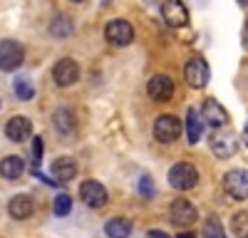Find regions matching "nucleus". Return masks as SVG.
Segmentation results:
<instances>
[{"instance_id":"nucleus-15","label":"nucleus","mask_w":248,"mask_h":238,"mask_svg":"<svg viewBox=\"0 0 248 238\" xmlns=\"http://www.w3.org/2000/svg\"><path fill=\"white\" fill-rule=\"evenodd\" d=\"M50 171H52L55 181L67 184V181H72V178L77 176V162L72 156H57L52 162V166H50Z\"/></svg>"},{"instance_id":"nucleus-11","label":"nucleus","mask_w":248,"mask_h":238,"mask_svg":"<svg viewBox=\"0 0 248 238\" xmlns=\"http://www.w3.org/2000/svg\"><path fill=\"white\" fill-rule=\"evenodd\" d=\"M147 94L154 102H169L174 97V79L167 77V74H154L147 85Z\"/></svg>"},{"instance_id":"nucleus-4","label":"nucleus","mask_w":248,"mask_h":238,"mask_svg":"<svg viewBox=\"0 0 248 238\" xmlns=\"http://www.w3.org/2000/svg\"><path fill=\"white\" fill-rule=\"evenodd\" d=\"M184 77H186V82H189V87L203 89L206 85H209L211 70H209V65H206L203 57H191L189 62H186V67H184Z\"/></svg>"},{"instance_id":"nucleus-1","label":"nucleus","mask_w":248,"mask_h":238,"mask_svg":"<svg viewBox=\"0 0 248 238\" xmlns=\"http://www.w3.org/2000/svg\"><path fill=\"white\" fill-rule=\"evenodd\" d=\"M169 184H171V189H176V191H189V189H194V186L199 184V171H196V166L189 164V162L174 164V166L169 169Z\"/></svg>"},{"instance_id":"nucleus-5","label":"nucleus","mask_w":248,"mask_h":238,"mask_svg":"<svg viewBox=\"0 0 248 238\" xmlns=\"http://www.w3.org/2000/svg\"><path fill=\"white\" fill-rule=\"evenodd\" d=\"M105 40L114 47H127L134 40V28L127 20H109L105 28Z\"/></svg>"},{"instance_id":"nucleus-34","label":"nucleus","mask_w":248,"mask_h":238,"mask_svg":"<svg viewBox=\"0 0 248 238\" xmlns=\"http://www.w3.org/2000/svg\"><path fill=\"white\" fill-rule=\"evenodd\" d=\"M0 107H3V102H0Z\"/></svg>"},{"instance_id":"nucleus-24","label":"nucleus","mask_w":248,"mask_h":238,"mask_svg":"<svg viewBox=\"0 0 248 238\" xmlns=\"http://www.w3.org/2000/svg\"><path fill=\"white\" fill-rule=\"evenodd\" d=\"M72 211V198L67 193H60L55 196V201H52V213L55 216H67Z\"/></svg>"},{"instance_id":"nucleus-29","label":"nucleus","mask_w":248,"mask_h":238,"mask_svg":"<svg viewBox=\"0 0 248 238\" xmlns=\"http://www.w3.org/2000/svg\"><path fill=\"white\" fill-rule=\"evenodd\" d=\"M241 40H243V47L248 50V25L243 28V35H241Z\"/></svg>"},{"instance_id":"nucleus-31","label":"nucleus","mask_w":248,"mask_h":238,"mask_svg":"<svg viewBox=\"0 0 248 238\" xmlns=\"http://www.w3.org/2000/svg\"><path fill=\"white\" fill-rule=\"evenodd\" d=\"M243 142H246V147H248V124H246V129H243Z\"/></svg>"},{"instance_id":"nucleus-12","label":"nucleus","mask_w":248,"mask_h":238,"mask_svg":"<svg viewBox=\"0 0 248 238\" xmlns=\"http://www.w3.org/2000/svg\"><path fill=\"white\" fill-rule=\"evenodd\" d=\"M201 119H203V124H209L214 129H223L229 124V112H226L223 104H218L216 99H206V104L201 109Z\"/></svg>"},{"instance_id":"nucleus-25","label":"nucleus","mask_w":248,"mask_h":238,"mask_svg":"<svg viewBox=\"0 0 248 238\" xmlns=\"http://www.w3.org/2000/svg\"><path fill=\"white\" fill-rule=\"evenodd\" d=\"M15 94H17L20 99H23V102L32 99V97H35V87L30 85V79H25V77L15 79Z\"/></svg>"},{"instance_id":"nucleus-6","label":"nucleus","mask_w":248,"mask_h":238,"mask_svg":"<svg viewBox=\"0 0 248 238\" xmlns=\"http://www.w3.org/2000/svg\"><path fill=\"white\" fill-rule=\"evenodd\" d=\"M223 191L236 201H246L248 198V171L246 169H233L223 176Z\"/></svg>"},{"instance_id":"nucleus-20","label":"nucleus","mask_w":248,"mask_h":238,"mask_svg":"<svg viewBox=\"0 0 248 238\" xmlns=\"http://www.w3.org/2000/svg\"><path fill=\"white\" fill-rule=\"evenodd\" d=\"M75 32V20L70 15H55L50 23V35L52 37H70Z\"/></svg>"},{"instance_id":"nucleus-7","label":"nucleus","mask_w":248,"mask_h":238,"mask_svg":"<svg viewBox=\"0 0 248 238\" xmlns=\"http://www.w3.org/2000/svg\"><path fill=\"white\" fill-rule=\"evenodd\" d=\"M52 79L57 87H72L77 79H79V65L75 62L72 57H62L55 62V70H52Z\"/></svg>"},{"instance_id":"nucleus-2","label":"nucleus","mask_w":248,"mask_h":238,"mask_svg":"<svg viewBox=\"0 0 248 238\" xmlns=\"http://www.w3.org/2000/svg\"><path fill=\"white\" fill-rule=\"evenodd\" d=\"M25 60V50L17 40H0V72H15Z\"/></svg>"},{"instance_id":"nucleus-28","label":"nucleus","mask_w":248,"mask_h":238,"mask_svg":"<svg viewBox=\"0 0 248 238\" xmlns=\"http://www.w3.org/2000/svg\"><path fill=\"white\" fill-rule=\"evenodd\" d=\"M147 236H149V238H171V236H167L164 231H149Z\"/></svg>"},{"instance_id":"nucleus-33","label":"nucleus","mask_w":248,"mask_h":238,"mask_svg":"<svg viewBox=\"0 0 248 238\" xmlns=\"http://www.w3.org/2000/svg\"><path fill=\"white\" fill-rule=\"evenodd\" d=\"M70 3H85V0H70Z\"/></svg>"},{"instance_id":"nucleus-13","label":"nucleus","mask_w":248,"mask_h":238,"mask_svg":"<svg viewBox=\"0 0 248 238\" xmlns=\"http://www.w3.org/2000/svg\"><path fill=\"white\" fill-rule=\"evenodd\" d=\"M8 213H10V218H15V221H25V218H30L35 213V198L28 196V193L13 196L8 201Z\"/></svg>"},{"instance_id":"nucleus-10","label":"nucleus","mask_w":248,"mask_h":238,"mask_svg":"<svg viewBox=\"0 0 248 238\" xmlns=\"http://www.w3.org/2000/svg\"><path fill=\"white\" fill-rule=\"evenodd\" d=\"M169 216H171V223L174 226L186 228V226H191L196 221L199 213H196V206L191 201H186V198H176V201L169 206Z\"/></svg>"},{"instance_id":"nucleus-9","label":"nucleus","mask_w":248,"mask_h":238,"mask_svg":"<svg viewBox=\"0 0 248 238\" xmlns=\"http://www.w3.org/2000/svg\"><path fill=\"white\" fill-rule=\"evenodd\" d=\"M79 198L90 208H102V206H107V189L99 181H94V178H87V181L79 186Z\"/></svg>"},{"instance_id":"nucleus-8","label":"nucleus","mask_w":248,"mask_h":238,"mask_svg":"<svg viewBox=\"0 0 248 238\" xmlns=\"http://www.w3.org/2000/svg\"><path fill=\"white\" fill-rule=\"evenodd\" d=\"M161 17L169 28H184L189 25V10L181 0H164L161 3Z\"/></svg>"},{"instance_id":"nucleus-27","label":"nucleus","mask_w":248,"mask_h":238,"mask_svg":"<svg viewBox=\"0 0 248 238\" xmlns=\"http://www.w3.org/2000/svg\"><path fill=\"white\" fill-rule=\"evenodd\" d=\"M139 193H141L144 198H152V196H154V184H152L149 176H141V178H139Z\"/></svg>"},{"instance_id":"nucleus-17","label":"nucleus","mask_w":248,"mask_h":238,"mask_svg":"<svg viewBox=\"0 0 248 238\" xmlns=\"http://www.w3.org/2000/svg\"><path fill=\"white\" fill-rule=\"evenodd\" d=\"M52 124H55V129H57L62 136H70V134H75L77 119H75V114H72L67 107H60V109L52 114Z\"/></svg>"},{"instance_id":"nucleus-16","label":"nucleus","mask_w":248,"mask_h":238,"mask_svg":"<svg viewBox=\"0 0 248 238\" xmlns=\"http://www.w3.org/2000/svg\"><path fill=\"white\" fill-rule=\"evenodd\" d=\"M236 149H238V142H236L233 134H229V132H216V134L211 136V151H214L216 156L229 159V156L236 154Z\"/></svg>"},{"instance_id":"nucleus-32","label":"nucleus","mask_w":248,"mask_h":238,"mask_svg":"<svg viewBox=\"0 0 248 238\" xmlns=\"http://www.w3.org/2000/svg\"><path fill=\"white\" fill-rule=\"evenodd\" d=\"M238 3H241L243 8H248V0H238Z\"/></svg>"},{"instance_id":"nucleus-23","label":"nucleus","mask_w":248,"mask_h":238,"mask_svg":"<svg viewBox=\"0 0 248 238\" xmlns=\"http://www.w3.org/2000/svg\"><path fill=\"white\" fill-rule=\"evenodd\" d=\"M201 236H203V238H226V236H223V226H221V221H218L216 216H211L209 221L203 223Z\"/></svg>"},{"instance_id":"nucleus-22","label":"nucleus","mask_w":248,"mask_h":238,"mask_svg":"<svg viewBox=\"0 0 248 238\" xmlns=\"http://www.w3.org/2000/svg\"><path fill=\"white\" fill-rule=\"evenodd\" d=\"M231 228L238 238H248V211H238L231 218Z\"/></svg>"},{"instance_id":"nucleus-26","label":"nucleus","mask_w":248,"mask_h":238,"mask_svg":"<svg viewBox=\"0 0 248 238\" xmlns=\"http://www.w3.org/2000/svg\"><path fill=\"white\" fill-rule=\"evenodd\" d=\"M40 162H43V136L32 139V171H37Z\"/></svg>"},{"instance_id":"nucleus-18","label":"nucleus","mask_w":248,"mask_h":238,"mask_svg":"<svg viewBox=\"0 0 248 238\" xmlns=\"http://www.w3.org/2000/svg\"><path fill=\"white\" fill-rule=\"evenodd\" d=\"M25 171V162L23 156H5L3 162H0V176L8 178V181H17L20 176Z\"/></svg>"},{"instance_id":"nucleus-21","label":"nucleus","mask_w":248,"mask_h":238,"mask_svg":"<svg viewBox=\"0 0 248 238\" xmlns=\"http://www.w3.org/2000/svg\"><path fill=\"white\" fill-rule=\"evenodd\" d=\"M105 233H107L109 238H129V233H132V223L127 221V218H122V216L109 218V221L105 223Z\"/></svg>"},{"instance_id":"nucleus-3","label":"nucleus","mask_w":248,"mask_h":238,"mask_svg":"<svg viewBox=\"0 0 248 238\" xmlns=\"http://www.w3.org/2000/svg\"><path fill=\"white\" fill-rule=\"evenodd\" d=\"M181 129H184V124L174 114H161L154 122V136H156V142H161V144L176 142V139L181 136Z\"/></svg>"},{"instance_id":"nucleus-19","label":"nucleus","mask_w":248,"mask_h":238,"mask_svg":"<svg viewBox=\"0 0 248 238\" xmlns=\"http://www.w3.org/2000/svg\"><path fill=\"white\" fill-rule=\"evenodd\" d=\"M203 134V119H201V112L196 109H189L186 114V136H189V144H196Z\"/></svg>"},{"instance_id":"nucleus-30","label":"nucleus","mask_w":248,"mask_h":238,"mask_svg":"<svg viewBox=\"0 0 248 238\" xmlns=\"http://www.w3.org/2000/svg\"><path fill=\"white\" fill-rule=\"evenodd\" d=\"M176 238H196V236H194V233H189V231H181Z\"/></svg>"},{"instance_id":"nucleus-14","label":"nucleus","mask_w":248,"mask_h":238,"mask_svg":"<svg viewBox=\"0 0 248 238\" xmlns=\"http://www.w3.org/2000/svg\"><path fill=\"white\" fill-rule=\"evenodd\" d=\"M32 134V124H30V119L28 117H20V114H15V117H10L8 119V124H5V136L10 139V142H25V139Z\"/></svg>"}]
</instances>
